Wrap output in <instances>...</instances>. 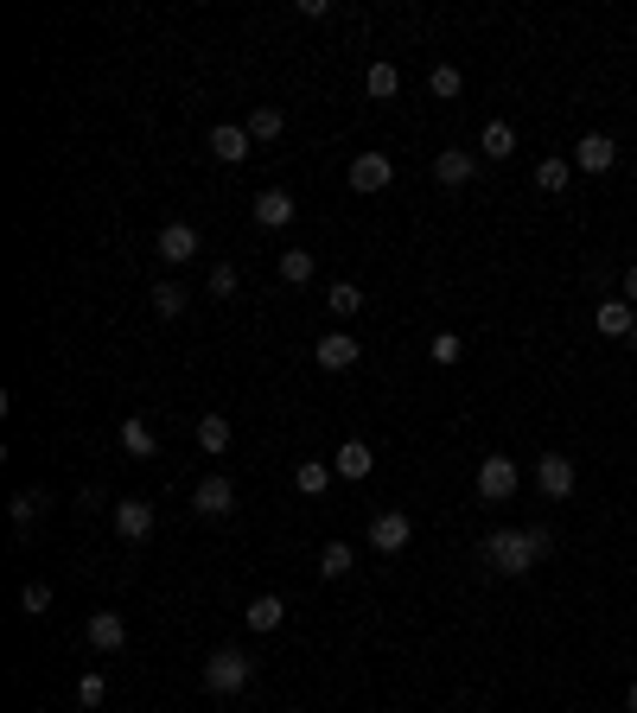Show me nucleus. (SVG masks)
<instances>
[{
    "instance_id": "f257e3e1",
    "label": "nucleus",
    "mask_w": 637,
    "mask_h": 713,
    "mask_svg": "<svg viewBox=\"0 0 637 713\" xmlns=\"http://www.w3.org/2000/svg\"><path fill=\"white\" fill-rule=\"evenodd\" d=\"M485 561L504 580H516V573H529L536 561H548V529H497L485 542Z\"/></svg>"
},
{
    "instance_id": "f03ea898",
    "label": "nucleus",
    "mask_w": 637,
    "mask_h": 713,
    "mask_svg": "<svg viewBox=\"0 0 637 713\" xmlns=\"http://www.w3.org/2000/svg\"><path fill=\"white\" fill-rule=\"evenodd\" d=\"M249 675H255V663L243 650H211V656H204V688H211V694H243Z\"/></svg>"
},
{
    "instance_id": "7ed1b4c3",
    "label": "nucleus",
    "mask_w": 637,
    "mask_h": 713,
    "mask_svg": "<svg viewBox=\"0 0 637 713\" xmlns=\"http://www.w3.org/2000/svg\"><path fill=\"white\" fill-rule=\"evenodd\" d=\"M516 484H523L516 459H504V452L478 459V497H485V503H510V497H516Z\"/></svg>"
},
{
    "instance_id": "20e7f679",
    "label": "nucleus",
    "mask_w": 637,
    "mask_h": 713,
    "mask_svg": "<svg viewBox=\"0 0 637 713\" xmlns=\"http://www.w3.org/2000/svg\"><path fill=\"white\" fill-rule=\"evenodd\" d=\"M408 542H415L408 510H376V516H370V548H376V554H402Z\"/></svg>"
},
{
    "instance_id": "39448f33",
    "label": "nucleus",
    "mask_w": 637,
    "mask_h": 713,
    "mask_svg": "<svg viewBox=\"0 0 637 713\" xmlns=\"http://www.w3.org/2000/svg\"><path fill=\"white\" fill-rule=\"evenodd\" d=\"M536 484H542V497H574V484H580V472H574V459L567 452H542L536 459Z\"/></svg>"
},
{
    "instance_id": "423d86ee",
    "label": "nucleus",
    "mask_w": 637,
    "mask_h": 713,
    "mask_svg": "<svg viewBox=\"0 0 637 713\" xmlns=\"http://www.w3.org/2000/svg\"><path fill=\"white\" fill-rule=\"evenodd\" d=\"M192 510H198V516H211V523H223V516L236 510V484L223 478V472L198 478V491H192Z\"/></svg>"
},
{
    "instance_id": "0eeeda50",
    "label": "nucleus",
    "mask_w": 637,
    "mask_h": 713,
    "mask_svg": "<svg viewBox=\"0 0 637 713\" xmlns=\"http://www.w3.org/2000/svg\"><path fill=\"white\" fill-rule=\"evenodd\" d=\"M109 523H115L122 542H147V535H153V503H147V497H122V503L109 510Z\"/></svg>"
},
{
    "instance_id": "6e6552de",
    "label": "nucleus",
    "mask_w": 637,
    "mask_h": 713,
    "mask_svg": "<svg viewBox=\"0 0 637 713\" xmlns=\"http://www.w3.org/2000/svg\"><path fill=\"white\" fill-rule=\"evenodd\" d=\"M249 147H255V134L243 128V121H217V128H211V153H217L223 166H243Z\"/></svg>"
},
{
    "instance_id": "1a4fd4ad",
    "label": "nucleus",
    "mask_w": 637,
    "mask_h": 713,
    "mask_svg": "<svg viewBox=\"0 0 637 713\" xmlns=\"http://www.w3.org/2000/svg\"><path fill=\"white\" fill-rule=\"evenodd\" d=\"M83 637H90V650L115 656V650L128 643V618H122V612H90V624H83Z\"/></svg>"
},
{
    "instance_id": "9d476101",
    "label": "nucleus",
    "mask_w": 637,
    "mask_h": 713,
    "mask_svg": "<svg viewBox=\"0 0 637 713\" xmlns=\"http://www.w3.org/2000/svg\"><path fill=\"white\" fill-rule=\"evenodd\" d=\"M344 179H351V191H383L395 179V160H389V153H357Z\"/></svg>"
},
{
    "instance_id": "9b49d317",
    "label": "nucleus",
    "mask_w": 637,
    "mask_h": 713,
    "mask_svg": "<svg viewBox=\"0 0 637 713\" xmlns=\"http://www.w3.org/2000/svg\"><path fill=\"white\" fill-rule=\"evenodd\" d=\"M612 166H618V141H612V134H580L574 172H612Z\"/></svg>"
},
{
    "instance_id": "f8f14e48",
    "label": "nucleus",
    "mask_w": 637,
    "mask_h": 713,
    "mask_svg": "<svg viewBox=\"0 0 637 713\" xmlns=\"http://www.w3.org/2000/svg\"><path fill=\"white\" fill-rule=\"evenodd\" d=\"M255 223H262V230H287V223H294V191H281V185L255 191Z\"/></svg>"
},
{
    "instance_id": "ddd939ff",
    "label": "nucleus",
    "mask_w": 637,
    "mask_h": 713,
    "mask_svg": "<svg viewBox=\"0 0 637 713\" xmlns=\"http://www.w3.org/2000/svg\"><path fill=\"white\" fill-rule=\"evenodd\" d=\"M153 249H160V262H172V268L192 262V255H198V223H166Z\"/></svg>"
},
{
    "instance_id": "4468645a",
    "label": "nucleus",
    "mask_w": 637,
    "mask_h": 713,
    "mask_svg": "<svg viewBox=\"0 0 637 713\" xmlns=\"http://www.w3.org/2000/svg\"><path fill=\"white\" fill-rule=\"evenodd\" d=\"M434 179L446 185V191H459V185H472L478 179V153H459V147H446L440 160H434Z\"/></svg>"
},
{
    "instance_id": "2eb2a0df",
    "label": "nucleus",
    "mask_w": 637,
    "mask_h": 713,
    "mask_svg": "<svg viewBox=\"0 0 637 713\" xmlns=\"http://www.w3.org/2000/svg\"><path fill=\"white\" fill-rule=\"evenodd\" d=\"M357 357H364V351H357V338L351 332H332V338H319V351H313V363H319V370H351V363Z\"/></svg>"
},
{
    "instance_id": "dca6fc26",
    "label": "nucleus",
    "mask_w": 637,
    "mask_h": 713,
    "mask_svg": "<svg viewBox=\"0 0 637 713\" xmlns=\"http://www.w3.org/2000/svg\"><path fill=\"white\" fill-rule=\"evenodd\" d=\"M332 472H338V478H370V472H376L370 440H344V446L332 452Z\"/></svg>"
},
{
    "instance_id": "f3484780",
    "label": "nucleus",
    "mask_w": 637,
    "mask_h": 713,
    "mask_svg": "<svg viewBox=\"0 0 637 713\" xmlns=\"http://www.w3.org/2000/svg\"><path fill=\"white\" fill-rule=\"evenodd\" d=\"M637 306L631 300H599V338H631Z\"/></svg>"
},
{
    "instance_id": "a211bd4d",
    "label": "nucleus",
    "mask_w": 637,
    "mask_h": 713,
    "mask_svg": "<svg viewBox=\"0 0 637 713\" xmlns=\"http://www.w3.org/2000/svg\"><path fill=\"white\" fill-rule=\"evenodd\" d=\"M516 153V128L510 121H485V134H478V160H510Z\"/></svg>"
},
{
    "instance_id": "6ab92c4d",
    "label": "nucleus",
    "mask_w": 637,
    "mask_h": 713,
    "mask_svg": "<svg viewBox=\"0 0 637 713\" xmlns=\"http://www.w3.org/2000/svg\"><path fill=\"white\" fill-rule=\"evenodd\" d=\"M281 618H287V599H274V593L249 599V612H243V624H249V631H281Z\"/></svg>"
},
{
    "instance_id": "aec40b11",
    "label": "nucleus",
    "mask_w": 637,
    "mask_h": 713,
    "mask_svg": "<svg viewBox=\"0 0 637 713\" xmlns=\"http://www.w3.org/2000/svg\"><path fill=\"white\" fill-rule=\"evenodd\" d=\"M325 484H332V465L325 459H300L294 465V491L300 497H325Z\"/></svg>"
},
{
    "instance_id": "412c9836",
    "label": "nucleus",
    "mask_w": 637,
    "mask_h": 713,
    "mask_svg": "<svg viewBox=\"0 0 637 713\" xmlns=\"http://www.w3.org/2000/svg\"><path fill=\"white\" fill-rule=\"evenodd\" d=\"M198 446L211 452V459H223V452H230V414H204V421H198Z\"/></svg>"
},
{
    "instance_id": "4be33fe9",
    "label": "nucleus",
    "mask_w": 637,
    "mask_h": 713,
    "mask_svg": "<svg viewBox=\"0 0 637 713\" xmlns=\"http://www.w3.org/2000/svg\"><path fill=\"white\" fill-rule=\"evenodd\" d=\"M325 306H332L338 319H357V312H364V287H357V281H332V287H325Z\"/></svg>"
},
{
    "instance_id": "5701e85b",
    "label": "nucleus",
    "mask_w": 637,
    "mask_h": 713,
    "mask_svg": "<svg viewBox=\"0 0 637 713\" xmlns=\"http://www.w3.org/2000/svg\"><path fill=\"white\" fill-rule=\"evenodd\" d=\"M364 90H370L376 102H389L395 90H402V71H395V64H389V58H376V64H370V71H364Z\"/></svg>"
},
{
    "instance_id": "b1692460",
    "label": "nucleus",
    "mask_w": 637,
    "mask_h": 713,
    "mask_svg": "<svg viewBox=\"0 0 637 713\" xmlns=\"http://www.w3.org/2000/svg\"><path fill=\"white\" fill-rule=\"evenodd\" d=\"M45 510H51V497H45V491H20V497H13V529H20V535H26V529H32V523H39V516H45Z\"/></svg>"
},
{
    "instance_id": "393cba45",
    "label": "nucleus",
    "mask_w": 637,
    "mask_h": 713,
    "mask_svg": "<svg viewBox=\"0 0 637 713\" xmlns=\"http://www.w3.org/2000/svg\"><path fill=\"white\" fill-rule=\"evenodd\" d=\"M567 179H574V160H561V153H548V160L536 166V185L555 198V191H567Z\"/></svg>"
},
{
    "instance_id": "a878e982",
    "label": "nucleus",
    "mask_w": 637,
    "mask_h": 713,
    "mask_svg": "<svg viewBox=\"0 0 637 713\" xmlns=\"http://www.w3.org/2000/svg\"><path fill=\"white\" fill-rule=\"evenodd\" d=\"M274 274H281L287 287H306V281H313V255H306V249H287L281 262H274Z\"/></svg>"
},
{
    "instance_id": "bb28decb",
    "label": "nucleus",
    "mask_w": 637,
    "mask_h": 713,
    "mask_svg": "<svg viewBox=\"0 0 637 713\" xmlns=\"http://www.w3.org/2000/svg\"><path fill=\"white\" fill-rule=\"evenodd\" d=\"M185 306H192V293H185L179 281H160V287H153V312H160V319H179Z\"/></svg>"
},
{
    "instance_id": "cd10ccee",
    "label": "nucleus",
    "mask_w": 637,
    "mask_h": 713,
    "mask_svg": "<svg viewBox=\"0 0 637 713\" xmlns=\"http://www.w3.org/2000/svg\"><path fill=\"white\" fill-rule=\"evenodd\" d=\"M281 128H287V115L274 109V102H262V109L249 115V134H255V141H281Z\"/></svg>"
},
{
    "instance_id": "c85d7f7f",
    "label": "nucleus",
    "mask_w": 637,
    "mask_h": 713,
    "mask_svg": "<svg viewBox=\"0 0 637 713\" xmlns=\"http://www.w3.org/2000/svg\"><path fill=\"white\" fill-rule=\"evenodd\" d=\"M122 446L134 452V459H153V452H160V440H153L147 421H122Z\"/></svg>"
},
{
    "instance_id": "c756f323",
    "label": "nucleus",
    "mask_w": 637,
    "mask_h": 713,
    "mask_svg": "<svg viewBox=\"0 0 637 713\" xmlns=\"http://www.w3.org/2000/svg\"><path fill=\"white\" fill-rule=\"evenodd\" d=\"M427 357H434L440 370H453V363L466 357V344H459V332H434V344H427Z\"/></svg>"
},
{
    "instance_id": "7c9ffc66",
    "label": "nucleus",
    "mask_w": 637,
    "mask_h": 713,
    "mask_svg": "<svg viewBox=\"0 0 637 713\" xmlns=\"http://www.w3.org/2000/svg\"><path fill=\"white\" fill-rule=\"evenodd\" d=\"M319 573H325V580H344V573H351V548H344V542H325V548H319Z\"/></svg>"
},
{
    "instance_id": "2f4dec72",
    "label": "nucleus",
    "mask_w": 637,
    "mask_h": 713,
    "mask_svg": "<svg viewBox=\"0 0 637 713\" xmlns=\"http://www.w3.org/2000/svg\"><path fill=\"white\" fill-rule=\"evenodd\" d=\"M427 90H434L440 102H453L459 90H466V77H459V71H453V64H434V77H427Z\"/></svg>"
},
{
    "instance_id": "473e14b6",
    "label": "nucleus",
    "mask_w": 637,
    "mask_h": 713,
    "mask_svg": "<svg viewBox=\"0 0 637 713\" xmlns=\"http://www.w3.org/2000/svg\"><path fill=\"white\" fill-rule=\"evenodd\" d=\"M20 612H26V618H45V612H51V586H45V580H32L26 593H20Z\"/></svg>"
},
{
    "instance_id": "72a5a7b5",
    "label": "nucleus",
    "mask_w": 637,
    "mask_h": 713,
    "mask_svg": "<svg viewBox=\"0 0 637 713\" xmlns=\"http://www.w3.org/2000/svg\"><path fill=\"white\" fill-rule=\"evenodd\" d=\"M77 701H83V707H102V701H109V682H102V675L90 669V675L77 682Z\"/></svg>"
},
{
    "instance_id": "f704fd0d",
    "label": "nucleus",
    "mask_w": 637,
    "mask_h": 713,
    "mask_svg": "<svg viewBox=\"0 0 637 713\" xmlns=\"http://www.w3.org/2000/svg\"><path fill=\"white\" fill-rule=\"evenodd\" d=\"M204 287H211L217 300H230V293H236V268H230V262H217V268H211V281H204Z\"/></svg>"
},
{
    "instance_id": "c9c22d12",
    "label": "nucleus",
    "mask_w": 637,
    "mask_h": 713,
    "mask_svg": "<svg viewBox=\"0 0 637 713\" xmlns=\"http://www.w3.org/2000/svg\"><path fill=\"white\" fill-rule=\"evenodd\" d=\"M625 300H631V306H637V262H631V268H625Z\"/></svg>"
},
{
    "instance_id": "e433bc0d",
    "label": "nucleus",
    "mask_w": 637,
    "mask_h": 713,
    "mask_svg": "<svg viewBox=\"0 0 637 713\" xmlns=\"http://www.w3.org/2000/svg\"><path fill=\"white\" fill-rule=\"evenodd\" d=\"M631 713H637V682H631Z\"/></svg>"
},
{
    "instance_id": "4c0bfd02",
    "label": "nucleus",
    "mask_w": 637,
    "mask_h": 713,
    "mask_svg": "<svg viewBox=\"0 0 637 713\" xmlns=\"http://www.w3.org/2000/svg\"><path fill=\"white\" fill-rule=\"evenodd\" d=\"M631 344H637V325H631Z\"/></svg>"
},
{
    "instance_id": "58836bf2",
    "label": "nucleus",
    "mask_w": 637,
    "mask_h": 713,
    "mask_svg": "<svg viewBox=\"0 0 637 713\" xmlns=\"http://www.w3.org/2000/svg\"><path fill=\"white\" fill-rule=\"evenodd\" d=\"M294 713H306V707H294Z\"/></svg>"
}]
</instances>
